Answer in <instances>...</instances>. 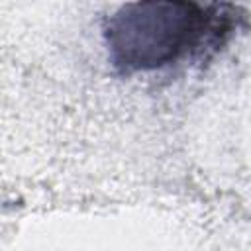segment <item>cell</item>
<instances>
[{"label":"cell","instance_id":"1","mask_svg":"<svg viewBox=\"0 0 251 251\" xmlns=\"http://www.w3.org/2000/svg\"><path fill=\"white\" fill-rule=\"evenodd\" d=\"M233 8L196 2H131L106 22L110 57L122 71H151L216 47L233 29Z\"/></svg>","mask_w":251,"mask_h":251}]
</instances>
